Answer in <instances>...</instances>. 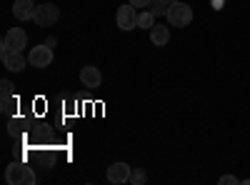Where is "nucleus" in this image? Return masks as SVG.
<instances>
[{
    "label": "nucleus",
    "mask_w": 250,
    "mask_h": 185,
    "mask_svg": "<svg viewBox=\"0 0 250 185\" xmlns=\"http://www.w3.org/2000/svg\"><path fill=\"white\" fill-rule=\"evenodd\" d=\"M5 180L10 185H35V173L33 168L23 165V163H10V165L5 168Z\"/></svg>",
    "instance_id": "f257e3e1"
},
{
    "label": "nucleus",
    "mask_w": 250,
    "mask_h": 185,
    "mask_svg": "<svg viewBox=\"0 0 250 185\" xmlns=\"http://www.w3.org/2000/svg\"><path fill=\"white\" fill-rule=\"evenodd\" d=\"M168 23L173 25V28H188L193 23V8L188 5V3H183V0H178V3H173L170 8H168Z\"/></svg>",
    "instance_id": "f03ea898"
},
{
    "label": "nucleus",
    "mask_w": 250,
    "mask_h": 185,
    "mask_svg": "<svg viewBox=\"0 0 250 185\" xmlns=\"http://www.w3.org/2000/svg\"><path fill=\"white\" fill-rule=\"evenodd\" d=\"M28 45V33L23 28H10L3 38V45H0V55L3 53H23V48Z\"/></svg>",
    "instance_id": "7ed1b4c3"
},
{
    "label": "nucleus",
    "mask_w": 250,
    "mask_h": 185,
    "mask_svg": "<svg viewBox=\"0 0 250 185\" xmlns=\"http://www.w3.org/2000/svg\"><path fill=\"white\" fill-rule=\"evenodd\" d=\"M58 18H60V8L53 5V3H43V5H38L33 20H35L38 28H50V25H55Z\"/></svg>",
    "instance_id": "20e7f679"
},
{
    "label": "nucleus",
    "mask_w": 250,
    "mask_h": 185,
    "mask_svg": "<svg viewBox=\"0 0 250 185\" xmlns=\"http://www.w3.org/2000/svg\"><path fill=\"white\" fill-rule=\"evenodd\" d=\"M28 63L33 65V68H48L50 63H53V48L50 45H35L33 50H30V55H28Z\"/></svg>",
    "instance_id": "39448f33"
},
{
    "label": "nucleus",
    "mask_w": 250,
    "mask_h": 185,
    "mask_svg": "<svg viewBox=\"0 0 250 185\" xmlns=\"http://www.w3.org/2000/svg\"><path fill=\"white\" fill-rule=\"evenodd\" d=\"M115 20H118V28H120V30H133V28H138V13H135V8H133L130 3L118 8Z\"/></svg>",
    "instance_id": "423d86ee"
},
{
    "label": "nucleus",
    "mask_w": 250,
    "mask_h": 185,
    "mask_svg": "<svg viewBox=\"0 0 250 185\" xmlns=\"http://www.w3.org/2000/svg\"><path fill=\"white\" fill-rule=\"evenodd\" d=\"M130 165L128 163H113V165L108 168V180L120 185V183H130Z\"/></svg>",
    "instance_id": "0eeeda50"
},
{
    "label": "nucleus",
    "mask_w": 250,
    "mask_h": 185,
    "mask_svg": "<svg viewBox=\"0 0 250 185\" xmlns=\"http://www.w3.org/2000/svg\"><path fill=\"white\" fill-rule=\"evenodd\" d=\"M0 58H3V65L13 73H20V70H25V65H30L23 53H3Z\"/></svg>",
    "instance_id": "6e6552de"
},
{
    "label": "nucleus",
    "mask_w": 250,
    "mask_h": 185,
    "mask_svg": "<svg viewBox=\"0 0 250 185\" xmlns=\"http://www.w3.org/2000/svg\"><path fill=\"white\" fill-rule=\"evenodd\" d=\"M35 10H38V5L33 0H15V5H13V13H15L18 20H33Z\"/></svg>",
    "instance_id": "1a4fd4ad"
},
{
    "label": "nucleus",
    "mask_w": 250,
    "mask_h": 185,
    "mask_svg": "<svg viewBox=\"0 0 250 185\" xmlns=\"http://www.w3.org/2000/svg\"><path fill=\"white\" fill-rule=\"evenodd\" d=\"M80 80H83V85H85V88H98L103 83V75H100V70L95 65H85L80 70Z\"/></svg>",
    "instance_id": "9d476101"
},
{
    "label": "nucleus",
    "mask_w": 250,
    "mask_h": 185,
    "mask_svg": "<svg viewBox=\"0 0 250 185\" xmlns=\"http://www.w3.org/2000/svg\"><path fill=\"white\" fill-rule=\"evenodd\" d=\"M168 40H170V28H168V25H153V28H150V43H153L155 48L168 45Z\"/></svg>",
    "instance_id": "9b49d317"
},
{
    "label": "nucleus",
    "mask_w": 250,
    "mask_h": 185,
    "mask_svg": "<svg viewBox=\"0 0 250 185\" xmlns=\"http://www.w3.org/2000/svg\"><path fill=\"white\" fill-rule=\"evenodd\" d=\"M18 110V98L15 95H3V103H0V113L5 118H13Z\"/></svg>",
    "instance_id": "f8f14e48"
},
{
    "label": "nucleus",
    "mask_w": 250,
    "mask_h": 185,
    "mask_svg": "<svg viewBox=\"0 0 250 185\" xmlns=\"http://www.w3.org/2000/svg\"><path fill=\"white\" fill-rule=\"evenodd\" d=\"M155 25V15L150 10H145V13H138V28H153Z\"/></svg>",
    "instance_id": "ddd939ff"
},
{
    "label": "nucleus",
    "mask_w": 250,
    "mask_h": 185,
    "mask_svg": "<svg viewBox=\"0 0 250 185\" xmlns=\"http://www.w3.org/2000/svg\"><path fill=\"white\" fill-rule=\"evenodd\" d=\"M168 3H163V0H153V3L148 5V10L153 13V15H168Z\"/></svg>",
    "instance_id": "4468645a"
},
{
    "label": "nucleus",
    "mask_w": 250,
    "mask_h": 185,
    "mask_svg": "<svg viewBox=\"0 0 250 185\" xmlns=\"http://www.w3.org/2000/svg\"><path fill=\"white\" fill-rule=\"evenodd\" d=\"M145 180H148V173H145L143 168H133L130 170V183L133 185H143Z\"/></svg>",
    "instance_id": "2eb2a0df"
},
{
    "label": "nucleus",
    "mask_w": 250,
    "mask_h": 185,
    "mask_svg": "<svg viewBox=\"0 0 250 185\" xmlns=\"http://www.w3.org/2000/svg\"><path fill=\"white\" fill-rule=\"evenodd\" d=\"M23 125H25V123L20 120V118L15 120V115H13V118H10V125H8V133H10V135H18V133H23Z\"/></svg>",
    "instance_id": "dca6fc26"
},
{
    "label": "nucleus",
    "mask_w": 250,
    "mask_h": 185,
    "mask_svg": "<svg viewBox=\"0 0 250 185\" xmlns=\"http://www.w3.org/2000/svg\"><path fill=\"white\" fill-rule=\"evenodd\" d=\"M218 183H220V185H238L240 180H238L235 175H223V178H220Z\"/></svg>",
    "instance_id": "f3484780"
},
{
    "label": "nucleus",
    "mask_w": 250,
    "mask_h": 185,
    "mask_svg": "<svg viewBox=\"0 0 250 185\" xmlns=\"http://www.w3.org/2000/svg\"><path fill=\"white\" fill-rule=\"evenodd\" d=\"M0 93H3V95H13V83H10V80H3V83H0Z\"/></svg>",
    "instance_id": "a211bd4d"
},
{
    "label": "nucleus",
    "mask_w": 250,
    "mask_h": 185,
    "mask_svg": "<svg viewBox=\"0 0 250 185\" xmlns=\"http://www.w3.org/2000/svg\"><path fill=\"white\" fill-rule=\"evenodd\" d=\"M128 3H130L133 8H148V5L153 3V0H128Z\"/></svg>",
    "instance_id": "6ab92c4d"
},
{
    "label": "nucleus",
    "mask_w": 250,
    "mask_h": 185,
    "mask_svg": "<svg viewBox=\"0 0 250 185\" xmlns=\"http://www.w3.org/2000/svg\"><path fill=\"white\" fill-rule=\"evenodd\" d=\"M210 3H213V8H215V10H223V5H225V0H210Z\"/></svg>",
    "instance_id": "aec40b11"
},
{
    "label": "nucleus",
    "mask_w": 250,
    "mask_h": 185,
    "mask_svg": "<svg viewBox=\"0 0 250 185\" xmlns=\"http://www.w3.org/2000/svg\"><path fill=\"white\" fill-rule=\"evenodd\" d=\"M163 3H168V5H173V3H178V0H163Z\"/></svg>",
    "instance_id": "412c9836"
}]
</instances>
